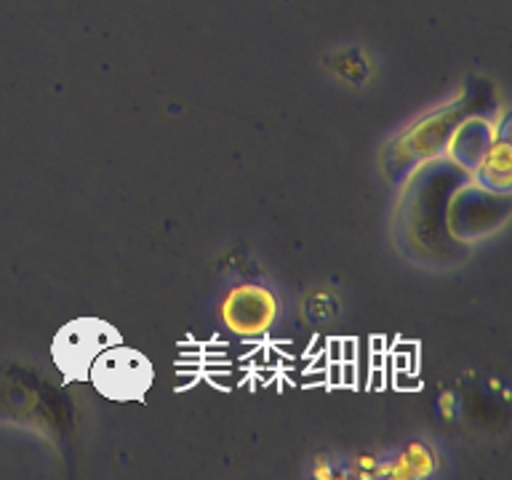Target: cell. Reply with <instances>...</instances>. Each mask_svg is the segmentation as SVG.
Listing matches in <instances>:
<instances>
[{"instance_id": "cell-1", "label": "cell", "mask_w": 512, "mask_h": 480, "mask_svg": "<svg viewBox=\"0 0 512 480\" xmlns=\"http://www.w3.org/2000/svg\"><path fill=\"white\" fill-rule=\"evenodd\" d=\"M88 379L110 400H142L150 390L155 371L142 352L112 344L94 358L88 368Z\"/></svg>"}, {"instance_id": "cell-2", "label": "cell", "mask_w": 512, "mask_h": 480, "mask_svg": "<svg viewBox=\"0 0 512 480\" xmlns=\"http://www.w3.org/2000/svg\"><path fill=\"white\" fill-rule=\"evenodd\" d=\"M120 344V334L110 323L96 318H78L56 334L54 360L64 379H88V368L102 350Z\"/></svg>"}, {"instance_id": "cell-3", "label": "cell", "mask_w": 512, "mask_h": 480, "mask_svg": "<svg viewBox=\"0 0 512 480\" xmlns=\"http://www.w3.org/2000/svg\"><path fill=\"white\" fill-rule=\"evenodd\" d=\"M278 304L272 299L270 291L259 286H240L235 288L227 302H224V323L238 331V334H262L275 318Z\"/></svg>"}, {"instance_id": "cell-4", "label": "cell", "mask_w": 512, "mask_h": 480, "mask_svg": "<svg viewBox=\"0 0 512 480\" xmlns=\"http://www.w3.org/2000/svg\"><path fill=\"white\" fill-rule=\"evenodd\" d=\"M491 144H494V128L483 120H470L451 139V155L456 158V163L475 171L480 160L486 158V152L491 150Z\"/></svg>"}, {"instance_id": "cell-5", "label": "cell", "mask_w": 512, "mask_h": 480, "mask_svg": "<svg viewBox=\"0 0 512 480\" xmlns=\"http://www.w3.org/2000/svg\"><path fill=\"white\" fill-rule=\"evenodd\" d=\"M483 168V184H486L488 190H507V184H510V150H507V144H491V150L486 152V158L480 160V166Z\"/></svg>"}]
</instances>
